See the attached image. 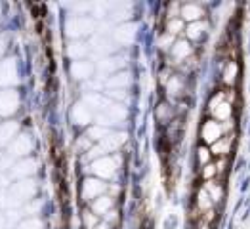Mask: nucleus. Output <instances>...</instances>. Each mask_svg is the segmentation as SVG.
I'll return each mask as SVG.
<instances>
[{
  "mask_svg": "<svg viewBox=\"0 0 250 229\" xmlns=\"http://www.w3.org/2000/svg\"><path fill=\"white\" fill-rule=\"evenodd\" d=\"M98 29V23L90 16H69L65 21V33L71 41H83L84 37L94 35V31Z\"/></svg>",
  "mask_w": 250,
  "mask_h": 229,
  "instance_id": "obj_1",
  "label": "nucleus"
},
{
  "mask_svg": "<svg viewBox=\"0 0 250 229\" xmlns=\"http://www.w3.org/2000/svg\"><path fill=\"white\" fill-rule=\"evenodd\" d=\"M233 111L235 107L233 104L226 102V92H216L208 102V115L210 119L218 121V123H228V121H233Z\"/></svg>",
  "mask_w": 250,
  "mask_h": 229,
  "instance_id": "obj_2",
  "label": "nucleus"
},
{
  "mask_svg": "<svg viewBox=\"0 0 250 229\" xmlns=\"http://www.w3.org/2000/svg\"><path fill=\"white\" fill-rule=\"evenodd\" d=\"M121 157L119 155H107V157H100L96 161L90 163V170H92V176L100 178V180H111L115 178V174L119 172L121 168Z\"/></svg>",
  "mask_w": 250,
  "mask_h": 229,
  "instance_id": "obj_3",
  "label": "nucleus"
},
{
  "mask_svg": "<svg viewBox=\"0 0 250 229\" xmlns=\"http://www.w3.org/2000/svg\"><path fill=\"white\" fill-rule=\"evenodd\" d=\"M107 193V184H105L104 180H100V178H96V176H86L83 180V184H81V197H83L84 203H92V201H96L98 197H102Z\"/></svg>",
  "mask_w": 250,
  "mask_h": 229,
  "instance_id": "obj_4",
  "label": "nucleus"
},
{
  "mask_svg": "<svg viewBox=\"0 0 250 229\" xmlns=\"http://www.w3.org/2000/svg\"><path fill=\"white\" fill-rule=\"evenodd\" d=\"M193 56H195V48H193V44H191L188 39H184V37L174 42V46H172L170 52H168L170 65L174 63V65H180V67L188 62L189 58H193Z\"/></svg>",
  "mask_w": 250,
  "mask_h": 229,
  "instance_id": "obj_5",
  "label": "nucleus"
},
{
  "mask_svg": "<svg viewBox=\"0 0 250 229\" xmlns=\"http://www.w3.org/2000/svg\"><path fill=\"white\" fill-rule=\"evenodd\" d=\"M199 138H201V142L205 144V146H212V144H216L220 138H224V126L222 123H218V121H214V119H207V121H203V125L199 128Z\"/></svg>",
  "mask_w": 250,
  "mask_h": 229,
  "instance_id": "obj_6",
  "label": "nucleus"
},
{
  "mask_svg": "<svg viewBox=\"0 0 250 229\" xmlns=\"http://www.w3.org/2000/svg\"><path fill=\"white\" fill-rule=\"evenodd\" d=\"M33 149H35V142H33V138L29 136V134H20L10 146H8V155L12 157V159H27L31 153H33Z\"/></svg>",
  "mask_w": 250,
  "mask_h": 229,
  "instance_id": "obj_7",
  "label": "nucleus"
},
{
  "mask_svg": "<svg viewBox=\"0 0 250 229\" xmlns=\"http://www.w3.org/2000/svg\"><path fill=\"white\" fill-rule=\"evenodd\" d=\"M241 79V65L237 60H226L220 71V83L226 86V90H233L235 84Z\"/></svg>",
  "mask_w": 250,
  "mask_h": 229,
  "instance_id": "obj_8",
  "label": "nucleus"
},
{
  "mask_svg": "<svg viewBox=\"0 0 250 229\" xmlns=\"http://www.w3.org/2000/svg\"><path fill=\"white\" fill-rule=\"evenodd\" d=\"M94 119H96V115L84 105V102H77V104L71 107V121H73V125L81 126V128H90V125L94 123Z\"/></svg>",
  "mask_w": 250,
  "mask_h": 229,
  "instance_id": "obj_9",
  "label": "nucleus"
},
{
  "mask_svg": "<svg viewBox=\"0 0 250 229\" xmlns=\"http://www.w3.org/2000/svg\"><path fill=\"white\" fill-rule=\"evenodd\" d=\"M94 75H96V63L88 62V60H81V62L71 63V77L75 81L88 83L90 79H94Z\"/></svg>",
  "mask_w": 250,
  "mask_h": 229,
  "instance_id": "obj_10",
  "label": "nucleus"
},
{
  "mask_svg": "<svg viewBox=\"0 0 250 229\" xmlns=\"http://www.w3.org/2000/svg\"><path fill=\"white\" fill-rule=\"evenodd\" d=\"M20 107V96L16 90H0V117H10Z\"/></svg>",
  "mask_w": 250,
  "mask_h": 229,
  "instance_id": "obj_11",
  "label": "nucleus"
},
{
  "mask_svg": "<svg viewBox=\"0 0 250 229\" xmlns=\"http://www.w3.org/2000/svg\"><path fill=\"white\" fill-rule=\"evenodd\" d=\"M176 115H178L176 107L168 100H163V102H159L155 105V121L161 126H170L176 121Z\"/></svg>",
  "mask_w": 250,
  "mask_h": 229,
  "instance_id": "obj_12",
  "label": "nucleus"
},
{
  "mask_svg": "<svg viewBox=\"0 0 250 229\" xmlns=\"http://www.w3.org/2000/svg\"><path fill=\"white\" fill-rule=\"evenodd\" d=\"M37 167H39V163H37L35 159H31V157L20 159V161H16V165L12 167L10 176H12V178H18V180H29V178L37 172Z\"/></svg>",
  "mask_w": 250,
  "mask_h": 229,
  "instance_id": "obj_13",
  "label": "nucleus"
},
{
  "mask_svg": "<svg viewBox=\"0 0 250 229\" xmlns=\"http://www.w3.org/2000/svg\"><path fill=\"white\" fill-rule=\"evenodd\" d=\"M92 52L96 54V56H100V58H109L115 50H117V44L115 41L111 39V37H107V35H96L94 39H92Z\"/></svg>",
  "mask_w": 250,
  "mask_h": 229,
  "instance_id": "obj_14",
  "label": "nucleus"
},
{
  "mask_svg": "<svg viewBox=\"0 0 250 229\" xmlns=\"http://www.w3.org/2000/svg\"><path fill=\"white\" fill-rule=\"evenodd\" d=\"M205 14L207 12H205L203 4H199V2H186L180 8V18L184 20L186 25L195 23V21H203L205 20Z\"/></svg>",
  "mask_w": 250,
  "mask_h": 229,
  "instance_id": "obj_15",
  "label": "nucleus"
},
{
  "mask_svg": "<svg viewBox=\"0 0 250 229\" xmlns=\"http://www.w3.org/2000/svg\"><path fill=\"white\" fill-rule=\"evenodd\" d=\"M20 83L16 60H4L0 63V86H14Z\"/></svg>",
  "mask_w": 250,
  "mask_h": 229,
  "instance_id": "obj_16",
  "label": "nucleus"
},
{
  "mask_svg": "<svg viewBox=\"0 0 250 229\" xmlns=\"http://www.w3.org/2000/svg\"><path fill=\"white\" fill-rule=\"evenodd\" d=\"M233 146H235V136L228 134V136L220 138L216 144L210 146V153L216 159H229V155L233 153Z\"/></svg>",
  "mask_w": 250,
  "mask_h": 229,
  "instance_id": "obj_17",
  "label": "nucleus"
},
{
  "mask_svg": "<svg viewBox=\"0 0 250 229\" xmlns=\"http://www.w3.org/2000/svg\"><path fill=\"white\" fill-rule=\"evenodd\" d=\"M134 83V77L130 71H117L115 75H111L107 81H105V88L107 90H128Z\"/></svg>",
  "mask_w": 250,
  "mask_h": 229,
  "instance_id": "obj_18",
  "label": "nucleus"
},
{
  "mask_svg": "<svg viewBox=\"0 0 250 229\" xmlns=\"http://www.w3.org/2000/svg\"><path fill=\"white\" fill-rule=\"evenodd\" d=\"M208 21H195V23H189V25H186V31H184V39H188L191 44L193 42H199L203 41L207 35H208Z\"/></svg>",
  "mask_w": 250,
  "mask_h": 229,
  "instance_id": "obj_19",
  "label": "nucleus"
},
{
  "mask_svg": "<svg viewBox=\"0 0 250 229\" xmlns=\"http://www.w3.org/2000/svg\"><path fill=\"white\" fill-rule=\"evenodd\" d=\"M136 35H138L136 33V25L123 23L113 31V41H115V44H121V46H130L132 42L136 41Z\"/></svg>",
  "mask_w": 250,
  "mask_h": 229,
  "instance_id": "obj_20",
  "label": "nucleus"
},
{
  "mask_svg": "<svg viewBox=\"0 0 250 229\" xmlns=\"http://www.w3.org/2000/svg\"><path fill=\"white\" fill-rule=\"evenodd\" d=\"M113 208H115V199L109 197V195H102V197H98L96 201L90 203V210H92L98 218H105Z\"/></svg>",
  "mask_w": 250,
  "mask_h": 229,
  "instance_id": "obj_21",
  "label": "nucleus"
},
{
  "mask_svg": "<svg viewBox=\"0 0 250 229\" xmlns=\"http://www.w3.org/2000/svg\"><path fill=\"white\" fill-rule=\"evenodd\" d=\"M90 54V44L84 41H69L67 44V56L73 62H81Z\"/></svg>",
  "mask_w": 250,
  "mask_h": 229,
  "instance_id": "obj_22",
  "label": "nucleus"
},
{
  "mask_svg": "<svg viewBox=\"0 0 250 229\" xmlns=\"http://www.w3.org/2000/svg\"><path fill=\"white\" fill-rule=\"evenodd\" d=\"M18 136H20V125L18 123L10 121V123L0 125V147L10 146Z\"/></svg>",
  "mask_w": 250,
  "mask_h": 229,
  "instance_id": "obj_23",
  "label": "nucleus"
},
{
  "mask_svg": "<svg viewBox=\"0 0 250 229\" xmlns=\"http://www.w3.org/2000/svg\"><path fill=\"white\" fill-rule=\"evenodd\" d=\"M203 187H205V191L210 195V199H212V203H214V205H218V203H222V201L226 199V187H224V184H222V182H218V180L205 182V184H203Z\"/></svg>",
  "mask_w": 250,
  "mask_h": 229,
  "instance_id": "obj_24",
  "label": "nucleus"
},
{
  "mask_svg": "<svg viewBox=\"0 0 250 229\" xmlns=\"http://www.w3.org/2000/svg\"><path fill=\"white\" fill-rule=\"evenodd\" d=\"M195 161H197V167L199 168L214 163V157H212V153H210V147L203 146V144L197 147V149H195Z\"/></svg>",
  "mask_w": 250,
  "mask_h": 229,
  "instance_id": "obj_25",
  "label": "nucleus"
},
{
  "mask_svg": "<svg viewBox=\"0 0 250 229\" xmlns=\"http://www.w3.org/2000/svg\"><path fill=\"white\" fill-rule=\"evenodd\" d=\"M184 31H186V23L182 18H176V20H167L165 23V33L168 35H172V37H180V35H184Z\"/></svg>",
  "mask_w": 250,
  "mask_h": 229,
  "instance_id": "obj_26",
  "label": "nucleus"
},
{
  "mask_svg": "<svg viewBox=\"0 0 250 229\" xmlns=\"http://www.w3.org/2000/svg\"><path fill=\"white\" fill-rule=\"evenodd\" d=\"M176 41H178L176 37H172V35H168V33L163 31V33L157 37V48H159L161 52H167L168 54V52H170V48L174 46V42Z\"/></svg>",
  "mask_w": 250,
  "mask_h": 229,
  "instance_id": "obj_27",
  "label": "nucleus"
},
{
  "mask_svg": "<svg viewBox=\"0 0 250 229\" xmlns=\"http://www.w3.org/2000/svg\"><path fill=\"white\" fill-rule=\"evenodd\" d=\"M100 222H102V220H100V218H98V216H96L90 208L84 210L83 214H81V224H83L84 229H94Z\"/></svg>",
  "mask_w": 250,
  "mask_h": 229,
  "instance_id": "obj_28",
  "label": "nucleus"
},
{
  "mask_svg": "<svg viewBox=\"0 0 250 229\" xmlns=\"http://www.w3.org/2000/svg\"><path fill=\"white\" fill-rule=\"evenodd\" d=\"M201 178H203V182H210V180H216L218 178V172H216L214 163H210V165L201 168Z\"/></svg>",
  "mask_w": 250,
  "mask_h": 229,
  "instance_id": "obj_29",
  "label": "nucleus"
},
{
  "mask_svg": "<svg viewBox=\"0 0 250 229\" xmlns=\"http://www.w3.org/2000/svg\"><path fill=\"white\" fill-rule=\"evenodd\" d=\"M16 229H42V222L39 218H27V220H21Z\"/></svg>",
  "mask_w": 250,
  "mask_h": 229,
  "instance_id": "obj_30",
  "label": "nucleus"
},
{
  "mask_svg": "<svg viewBox=\"0 0 250 229\" xmlns=\"http://www.w3.org/2000/svg\"><path fill=\"white\" fill-rule=\"evenodd\" d=\"M228 165H229V159H216L214 161V167H216V172H218V178L224 176L228 172ZM216 178V180H218Z\"/></svg>",
  "mask_w": 250,
  "mask_h": 229,
  "instance_id": "obj_31",
  "label": "nucleus"
},
{
  "mask_svg": "<svg viewBox=\"0 0 250 229\" xmlns=\"http://www.w3.org/2000/svg\"><path fill=\"white\" fill-rule=\"evenodd\" d=\"M195 229H212V224L205 222L203 218H199V220L195 222Z\"/></svg>",
  "mask_w": 250,
  "mask_h": 229,
  "instance_id": "obj_32",
  "label": "nucleus"
},
{
  "mask_svg": "<svg viewBox=\"0 0 250 229\" xmlns=\"http://www.w3.org/2000/svg\"><path fill=\"white\" fill-rule=\"evenodd\" d=\"M94 229H115V226H111V224H107L105 220H102V222H100Z\"/></svg>",
  "mask_w": 250,
  "mask_h": 229,
  "instance_id": "obj_33",
  "label": "nucleus"
},
{
  "mask_svg": "<svg viewBox=\"0 0 250 229\" xmlns=\"http://www.w3.org/2000/svg\"><path fill=\"white\" fill-rule=\"evenodd\" d=\"M8 228V222H6V216L0 214V229H6Z\"/></svg>",
  "mask_w": 250,
  "mask_h": 229,
  "instance_id": "obj_34",
  "label": "nucleus"
},
{
  "mask_svg": "<svg viewBox=\"0 0 250 229\" xmlns=\"http://www.w3.org/2000/svg\"><path fill=\"white\" fill-rule=\"evenodd\" d=\"M4 50H6V44H4V41L0 39V58H2V54H4Z\"/></svg>",
  "mask_w": 250,
  "mask_h": 229,
  "instance_id": "obj_35",
  "label": "nucleus"
},
{
  "mask_svg": "<svg viewBox=\"0 0 250 229\" xmlns=\"http://www.w3.org/2000/svg\"><path fill=\"white\" fill-rule=\"evenodd\" d=\"M0 157H2V155H0Z\"/></svg>",
  "mask_w": 250,
  "mask_h": 229,
  "instance_id": "obj_36",
  "label": "nucleus"
}]
</instances>
